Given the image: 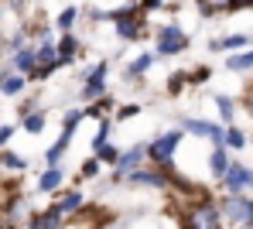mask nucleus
Instances as JSON below:
<instances>
[{"label": "nucleus", "instance_id": "nucleus-1", "mask_svg": "<svg viewBox=\"0 0 253 229\" xmlns=\"http://www.w3.org/2000/svg\"><path fill=\"white\" fill-rule=\"evenodd\" d=\"M185 229H222V212L212 198H199L185 212Z\"/></svg>", "mask_w": 253, "mask_h": 229}, {"label": "nucleus", "instance_id": "nucleus-2", "mask_svg": "<svg viewBox=\"0 0 253 229\" xmlns=\"http://www.w3.org/2000/svg\"><path fill=\"white\" fill-rule=\"evenodd\" d=\"M181 137H185L181 130H168V134H161L158 140L147 144V157H151L158 168H171V157H174V151H178Z\"/></svg>", "mask_w": 253, "mask_h": 229}, {"label": "nucleus", "instance_id": "nucleus-3", "mask_svg": "<svg viewBox=\"0 0 253 229\" xmlns=\"http://www.w3.org/2000/svg\"><path fill=\"white\" fill-rule=\"evenodd\" d=\"M188 48V38H185V31L181 28H161L158 31V55H181Z\"/></svg>", "mask_w": 253, "mask_h": 229}, {"label": "nucleus", "instance_id": "nucleus-4", "mask_svg": "<svg viewBox=\"0 0 253 229\" xmlns=\"http://www.w3.org/2000/svg\"><path fill=\"white\" fill-rule=\"evenodd\" d=\"M222 216L229 223H250L253 219V198H247V195H229L222 202Z\"/></svg>", "mask_w": 253, "mask_h": 229}, {"label": "nucleus", "instance_id": "nucleus-5", "mask_svg": "<svg viewBox=\"0 0 253 229\" xmlns=\"http://www.w3.org/2000/svg\"><path fill=\"white\" fill-rule=\"evenodd\" d=\"M222 188L229 191V195H240V191H247L253 188V171L250 168H243V164H229V171L222 175Z\"/></svg>", "mask_w": 253, "mask_h": 229}, {"label": "nucleus", "instance_id": "nucleus-6", "mask_svg": "<svg viewBox=\"0 0 253 229\" xmlns=\"http://www.w3.org/2000/svg\"><path fill=\"white\" fill-rule=\"evenodd\" d=\"M181 130H188V134H195V137H209L215 147H226V130L215 127V123H206V120H185Z\"/></svg>", "mask_w": 253, "mask_h": 229}, {"label": "nucleus", "instance_id": "nucleus-7", "mask_svg": "<svg viewBox=\"0 0 253 229\" xmlns=\"http://www.w3.org/2000/svg\"><path fill=\"white\" fill-rule=\"evenodd\" d=\"M106 92V62H99L89 76H85V86H83V99L92 103V99H103Z\"/></svg>", "mask_w": 253, "mask_h": 229}, {"label": "nucleus", "instance_id": "nucleus-8", "mask_svg": "<svg viewBox=\"0 0 253 229\" xmlns=\"http://www.w3.org/2000/svg\"><path fill=\"white\" fill-rule=\"evenodd\" d=\"M126 182L133 185H151V188H168V175H165V168H133L130 175H126Z\"/></svg>", "mask_w": 253, "mask_h": 229}, {"label": "nucleus", "instance_id": "nucleus-9", "mask_svg": "<svg viewBox=\"0 0 253 229\" xmlns=\"http://www.w3.org/2000/svg\"><path fill=\"white\" fill-rule=\"evenodd\" d=\"M147 157V144H137V147H130L120 154V164H117V171H113V178H126L133 168H140V161Z\"/></svg>", "mask_w": 253, "mask_h": 229}, {"label": "nucleus", "instance_id": "nucleus-10", "mask_svg": "<svg viewBox=\"0 0 253 229\" xmlns=\"http://www.w3.org/2000/svg\"><path fill=\"white\" fill-rule=\"evenodd\" d=\"M62 219H65V212H62L58 205H48L44 212H35V216H31L28 229H58V226H62Z\"/></svg>", "mask_w": 253, "mask_h": 229}, {"label": "nucleus", "instance_id": "nucleus-11", "mask_svg": "<svg viewBox=\"0 0 253 229\" xmlns=\"http://www.w3.org/2000/svg\"><path fill=\"white\" fill-rule=\"evenodd\" d=\"M38 51L35 48H21L17 55H14V69H17V76H35L38 72Z\"/></svg>", "mask_w": 253, "mask_h": 229}, {"label": "nucleus", "instance_id": "nucleus-12", "mask_svg": "<svg viewBox=\"0 0 253 229\" xmlns=\"http://www.w3.org/2000/svg\"><path fill=\"white\" fill-rule=\"evenodd\" d=\"M226 151H229V147H212V154H209V171H212V178H215V182H222V175H226V171H229V164H233Z\"/></svg>", "mask_w": 253, "mask_h": 229}, {"label": "nucleus", "instance_id": "nucleus-13", "mask_svg": "<svg viewBox=\"0 0 253 229\" xmlns=\"http://www.w3.org/2000/svg\"><path fill=\"white\" fill-rule=\"evenodd\" d=\"M212 51H240V48H250V35H229L222 41H209Z\"/></svg>", "mask_w": 253, "mask_h": 229}, {"label": "nucleus", "instance_id": "nucleus-14", "mask_svg": "<svg viewBox=\"0 0 253 229\" xmlns=\"http://www.w3.org/2000/svg\"><path fill=\"white\" fill-rule=\"evenodd\" d=\"M69 140H72V134H69V130H62V137H58L55 144H51V147H48V154H44V161H48V168H55V164L62 161V154L69 151Z\"/></svg>", "mask_w": 253, "mask_h": 229}, {"label": "nucleus", "instance_id": "nucleus-15", "mask_svg": "<svg viewBox=\"0 0 253 229\" xmlns=\"http://www.w3.org/2000/svg\"><path fill=\"white\" fill-rule=\"evenodd\" d=\"M83 191H65V195H62V198H58V202H55V205H58V209H62V212H65V216H72V212H79V209H83Z\"/></svg>", "mask_w": 253, "mask_h": 229}, {"label": "nucleus", "instance_id": "nucleus-16", "mask_svg": "<svg viewBox=\"0 0 253 229\" xmlns=\"http://www.w3.org/2000/svg\"><path fill=\"white\" fill-rule=\"evenodd\" d=\"M38 188H42V191H58V188H62V168H58V164L48 168L42 178H38Z\"/></svg>", "mask_w": 253, "mask_h": 229}, {"label": "nucleus", "instance_id": "nucleus-17", "mask_svg": "<svg viewBox=\"0 0 253 229\" xmlns=\"http://www.w3.org/2000/svg\"><path fill=\"white\" fill-rule=\"evenodd\" d=\"M117 31H120L124 41H137V38H140V17H126V21H120Z\"/></svg>", "mask_w": 253, "mask_h": 229}, {"label": "nucleus", "instance_id": "nucleus-18", "mask_svg": "<svg viewBox=\"0 0 253 229\" xmlns=\"http://www.w3.org/2000/svg\"><path fill=\"white\" fill-rule=\"evenodd\" d=\"M76 51H79V41H76L72 35H65V38L58 41V62H62V65H69V62L76 58Z\"/></svg>", "mask_w": 253, "mask_h": 229}, {"label": "nucleus", "instance_id": "nucleus-19", "mask_svg": "<svg viewBox=\"0 0 253 229\" xmlns=\"http://www.w3.org/2000/svg\"><path fill=\"white\" fill-rule=\"evenodd\" d=\"M21 89H24V76H7V72H0V92H3V96H17Z\"/></svg>", "mask_w": 253, "mask_h": 229}, {"label": "nucleus", "instance_id": "nucleus-20", "mask_svg": "<svg viewBox=\"0 0 253 229\" xmlns=\"http://www.w3.org/2000/svg\"><path fill=\"white\" fill-rule=\"evenodd\" d=\"M226 69L229 72H247V69H253V48L250 51H240V55H229Z\"/></svg>", "mask_w": 253, "mask_h": 229}, {"label": "nucleus", "instance_id": "nucleus-21", "mask_svg": "<svg viewBox=\"0 0 253 229\" xmlns=\"http://www.w3.org/2000/svg\"><path fill=\"white\" fill-rule=\"evenodd\" d=\"M120 154H124V151H120L117 144H103V147H96V157H99L103 164H113V168L120 164Z\"/></svg>", "mask_w": 253, "mask_h": 229}, {"label": "nucleus", "instance_id": "nucleus-22", "mask_svg": "<svg viewBox=\"0 0 253 229\" xmlns=\"http://www.w3.org/2000/svg\"><path fill=\"white\" fill-rule=\"evenodd\" d=\"M151 62H154V55H147V51L137 55V58L130 62V69H126V76H130V79H133V76H144V72L151 69Z\"/></svg>", "mask_w": 253, "mask_h": 229}, {"label": "nucleus", "instance_id": "nucleus-23", "mask_svg": "<svg viewBox=\"0 0 253 229\" xmlns=\"http://www.w3.org/2000/svg\"><path fill=\"white\" fill-rule=\"evenodd\" d=\"M21 127H24L28 134H42V130H44V113H42V110H35V113H28Z\"/></svg>", "mask_w": 253, "mask_h": 229}, {"label": "nucleus", "instance_id": "nucleus-24", "mask_svg": "<svg viewBox=\"0 0 253 229\" xmlns=\"http://www.w3.org/2000/svg\"><path fill=\"white\" fill-rule=\"evenodd\" d=\"M226 147L243 151V147H247V134H243L240 127H226Z\"/></svg>", "mask_w": 253, "mask_h": 229}, {"label": "nucleus", "instance_id": "nucleus-25", "mask_svg": "<svg viewBox=\"0 0 253 229\" xmlns=\"http://www.w3.org/2000/svg\"><path fill=\"white\" fill-rule=\"evenodd\" d=\"M76 17H79V7H65V10L58 14V28L69 35V31H72V24H76Z\"/></svg>", "mask_w": 253, "mask_h": 229}, {"label": "nucleus", "instance_id": "nucleus-26", "mask_svg": "<svg viewBox=\"0 0 253 229\" xmlns=\"http://www.w3.org/2000/svg\"><path fill=\"white\" fill-rule=\"evenodd\" d=\"M185 82H188V72H174V76L168 79V96H181Z\"/></svg>", "mask_w": 253, "mask_h": 229}, {"label": "nucleus", "instance_id": "nucleus-27", "mask_svg": "<svg viewBox=\"0 0 253 229\" xmlns=\"http://www.w3.org/2000/svg\"><path fill=\"white\" fill-rule=\"evenodd\" d=\"M215 110H219V116H222L226 123L233 120V99H229V96H215Z\"/></svg>", "mask_w": 253, "mask_h": 229}, {"label": "nucleus", "instance_id": "nucleus-28", "mask_svg": "<svg viewBox=\"0 0 253 229\" xmlns=\"http://www.w3.org/2000/svg\"><path fill=\"white\" fill-rule=\"evenodd\" d=\"M0 164L3 168H14V171H24V157L10 154V151H0Z\"/></svg>", "mask_w": 253, "mask_h": 229}, {"label": "nucleus", "instance_id": "nucleus-29", "mask_svg": "<svg viewBox=\"0 0 253 229\" xmlns=\"http://www.w3.org/2000/svg\"><path fill=\"white\" fill-rule=\"evenodd\" d=\"M110 106H113V99H106V96H103V99H96L92 106H85V116H103Z\"/></svg>", "mask_w": 253, "mask_h": 229}, {"label": "nucleus", "instance_id": "nucleus-30", "mask_svg": "<svg viewBox=\"0 0 253 229\" xmlns=\"http://www.w3.org/2000/svg\"><path fill=\"white\" fill-rule=\"evenodd\" d=\"M103 144H110V120H99V130L92 137V147H103Z\"/></svg>", "mask_w": 253, "mask_h": 229}, {"label": "nucleus", "instance_id": "nucleus-31", "mask_svg": "<svg viewBox=\"0 0 253 229\" xmlns=\"http://www.w3.org/2000/svg\"><path fill=\"white\" fill-rule=\"evenodd\" d=\"M38 62H42V65H48V62H58V51L51 48V41H44V45L38 48Z\"/></svg>", "mask_w": 253, "mask_h": 229}, {"label": "nucleus", "instance_id": "nucleus-32", "mask_svg": "<svg viewBox=\"0 0 253 229\" xmlns=\"http://www.w3.org/2000/svg\"><path fill=\"white\" fill-rule=\"evenodd\" d=\"M99 164H103L99 157H89V161H83V175H79V178H96V175H99Z\"/></svg>", "mask_w": 253, "mask_h": 229}, {"label": "nucleus", "instance_id": "nucleus-33", "mask_svg": "<svg viewBox=\"0 0 253 229\" xmlns=\"http://www.w3.org/2000/svg\"><path fill=\"white\" fill-rule=\"evenodd\" d=\"M79 120H83V110H69V113H65V130H69V134H76Z\"/></svg>", "mask_w": 253, "mask_h": 229}, {"label": "nucleus", "instance_id": "nucleus-34", "mask_svg": "<svg viewBox=\"0 0 253 229\" xmlns=\"http://www.w3.org/2000/svg\"><path fill=\"white\" fill-rule=\"evenodd\" d=\"M137 113H140V106H137V103H126V106L117 110V120H130V116H137Z\"/></svg>", "mask_w": 253, "mask_h": 229}, {"label": "nucleus", "instance_id": "nucleus-35", "mask_svg": "<svg viewBox=\"0 0 253 229\" xmlns=\"http://www.w3.org/2000/svg\"><path fill=\"white\" fill-rule=\"evenodd\" d=\"M209 79V69H195V72H188V82L195 86V82H206Z\"/></svg>", "mask_w": 253, "mask_h": 229}, {"label": "nucleus", "instance_id": "nucleus-36", "mask_svg": "<svg viewBox=\"0 0 253 229\" xmlns=\"http://www.w3.org/2000/svg\"><path fill=\"white\" fill-rule=\"evenodd\" d=\"M10 134H14V127H0V151H3V144L10 140Z\"/></svg>", "mask_w": 253, "mask_h": 229}, {"label": "nucleus", "instance_id": "nucleus-37", "mask_svg": "<svg viewBox=\"0 0 253 229\" xmlns=\"http://www.w3.org/2000/svg\"><path fill=\"white\" fill-rule=\"evenodd\" d=\"M161 0H140V10H158Z\"/></svg>", "mask_w": 253, "mask_h": 229}, {"label": "nucleus", "instance_id": "nucleus-38", "mask_svg": "<svg viewBox=\"0 0 253 229\" xmlns=\"http://www.w3.org/2000/svg\"><path fill=\"white\" fill-rule=\"evenodd\" d=\"M10 48H14V51H21V48H24V35H17V38H10Z\"/></svg>", "mask_w": 253, "mask_h": 229}, {"label": "nucleus", "instance_id": "nucleus-39", "mask_svg": "<svg viewBox=\"0 0 253 229\" xmlns=\"http://www.w3.org/2000/svg\"><path fill=\"white\" fill-rule=\"evenodd\" d=\"M0 229H3V226H0Z\"/></svg>", "mask_w": 253, "mask_h": 229}]
</instances>
